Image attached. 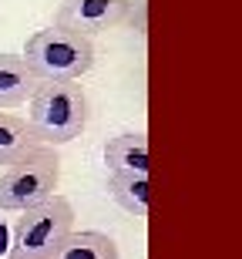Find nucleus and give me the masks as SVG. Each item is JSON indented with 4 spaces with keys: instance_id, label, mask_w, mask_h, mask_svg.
<instances>
[{
    "instance_id": "obj_1",
    "label": "nucleus",
    "mask_w": 242,
    "mask_h": 259,
    "mask_svg": "<svg viewBox=\"0 0 242 259\" xmlns=\"http://www.w3.org/2000/svg\"><path fill=\"white\" fill-rule=\"evenodd\" d=\"M27 125L40 145H68L87 128V95L74 81H37L27 98Z\"/></svg>"
},
{
    "instance_id": "obj_2",
    "label": "nucleus",
    "mask_w": 242,
    "mask_h": 259,
    "mask_svg": "<svg viewBox=\"0 0 242 259\" xmlns=\"http://www.w3.org/2000/svg\"><path fill=\"white\" fill-rule=\"evenodd\" d=\"M20 58L27 61L40 81H78L94 67V44L84 34L54 24V27L34 30Z\"/></svg>"
},
{
    "instance_id": "obj_3",
    "label": "nucleus",
    "mask_w": 242,
    "mask_h": 259,
    "mask_svg": "<svg viewBox=\"0 0 242 259\" xmlns=\"http://www.w3.org/2000/svg\"><path fill=\"white\" fill-rule=\"evenodd\" d=\"M61 182V158L51 145H34L0 168V212H24L51 199Z\"/></svg>"
},
{
    "instance_id": "obj_4",
    "label": "nucleus",
    "mask_w": 242,
    "mask_h": 259,
    "mask_svg": "<svg viewBox=\"0 0 242 259\" xmlns=\"http://www.w3.org/2000/svg\"><path fill=\"white\" fill-rule=\"evenodd\" d=\"M71 229H74V209H71V202L64 195L54 192L51 199L20 212L17 226L10 229V256L51 259Z\"/></svg>"
},
{
    "instance_id": "obj_5",
    "label": "nucleus",
    "mask_w": 242,
    "mask_h": 259,
    "mask_svg": "<svg viewBox=\"0 0 242 259\" xmlns=\"http://www.w3.org/2000/svg\"><path fill=\"white\" fill-rule=\"evenodd\" d=\"M131 4L135 0H61L54 24L74 30V34H84V37H94V34L118 27L131 14Z\"/></svg>"
},
{
    "instance_id": "obj_6",
    "label": "nucleus",
    "mask_w": 242,
    "mask_h": 259,
    "mask_svg": "<svg viewBox=\"0 0 242 259\" xmlns=\"http://www.w3.org/2000/svg\"><path fill=\"white\" fill-rule=\"evenodd\" d=\"M40 77L30 71V64L20 54H0V111L27 105Z\"/></svg>"
},
{
    "instance_id": "obj_7",
    "label": "nucleus",
    "mask_w": 242,
    "mask_h": 259,
    "mask_svg": "<svg viewBox=\"0 0 242 259\" xmlns=\"http://www.w3.org/2000/svg\"><path fill=\"white\" fill-rule=\"evenodd\" d=\"M108 172H148V142L141 132H121L105 142Z\"/></svg>"
},
{
    "instance_id": "obj_8",
    "label": "nucleus",
    "mask_w": 242,
    "mask_h": 259,
    "mask_svg": "<svg viewBox=\"0 0 242 259\" xmlns=\"http://www.w3.org/2000/svg\"><path fill=\"white\" fill-rule=\"evenodd\" d=\"M51 259H121V256H118V242L108 232H91V229L74 232L71 229Z\"/></svg>"
},
{
    "instance_id": "obj_9",
    "label": "nucleus",
    "mask_w": 242,
    "mask_h": 259,
    "mask_svg": "<svg viewBox=\"0 0 242 259\" xmlns=\"http://www.w3.org/2000/svg\"><path fill=\"white\" fill-rule=\"evenodd\" d=\"M111 199L135 219L148 215V172H118L108 179Z\"/></svg>"
},
{
    "instance_id": "obj_10",
    "label": "nucleus",
    "mask_w": 242,
    "mask_h": 259,
    "mask_svg": "<svg viewBox=\"0 0 242 259\" xmlns=\"http://www.w3.org/2000/svg\"><path fill=\"white\" fill-rule=\"evenodd\" d=\"M34 145H40V142L34 138L27 118H17V115H10V111H0V165L14 162L17 155H24L27 148H34Z\"/></svg>"
},
{
    "instance_id": "obj_11",
    "label": "nucleus",
    "mask_w": 242,
    "mask_h": 259,
    "mask_svg": "<svg viewBox=\"0 0 242 259\" xmlns=\"http://www.w3.org/2000/svg\"><path fill=\"white\" fill-rule=\"evenodd\" d=\"M10 252V226L7 219H0V256H7Z\"/></svg>"
},
{
    "instance_id": "obj_12",
    "label": "nucleus",
    "mask_w": 242,
    "mask_h": 259,
    "mask_svg": "<svg viewBox=\"0 0 242 259\" xmlns=\"http://www.w3.org/2000/svg\"><path fill=\"white\" fill-rule=\"evenodd\" d=\"M0 259H17V256H10V252H7V256H0Z\"/></svg>"
}]
</instances>
